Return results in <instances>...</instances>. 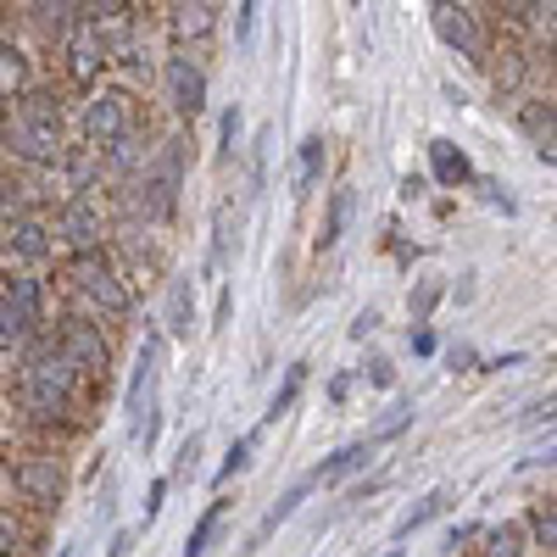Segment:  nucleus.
Listing matches in <instances>:
<instances>
[{"label": "nucleus", "mask_w": 557, "mask_h": 557, "mask_svg": "<svg viewBox=\"0 0 557 557\" xmlns=\"http://www.w3.org/2000/svg\"><path fill=\"white\" fill-rule=\"evenodd\" d=\"M73 385H78V368L67 362V351L45 346L23 368V407L39 418V424H57V418L67 412V401H73Z\"/></svg>", "instance_id": "1"}, {"label": "nucleus", "mask_w": 557, "mask_h": 557, "mask_svg": "<svg viewBox=\"0 0 557 557\" xmlns=\"http://www.w3.org/2000/svg\"><path fill=\"white\" fill-rule=\"evenodd\" d=\"M7 146L23 157V162H39V168H57L62 162V112L45 101V96H28L12 117H7Z\"/></svg>", "instance_id": "2"}, {"label": "nucleus", "mask_w": 557, "mask_h": 557, "mask_svg": "<svg viewBox=\"0 0 557 557\" xmlns=\"http://www.w3.org/2000/svg\"><path fill=\"white\" fill-rule=\"evenodd\" d=\"M62 273H67V285H73L84 301H96L101 312H128V285L117 278V268H112V257H107L101 246L73 251V257L62 262Z\"/></svg>", "instance_id": "3"}, {"label": "nucleus", "mask_w": 557, "mask_h": 557, "mask_svg": "<svg viewBox=\"0 0 557 557\" xmlns=\"http://www.w3.org/2000/svg\"><path fill=\"white\" fill-rule=\"evenodd\" d=\"M157 362H162V335L151 330L146 346H139V362H134V380H128V396H123V412H128V435L151 451L157 441Z\"/></svg>", "instance_id": "4"}, {"label": "nucleus", "mask_w": 557, "mask_h": 557, "mask_svg": "<svg viewBox=\"0 0 557 557\" xmlns=\"http://www.w3.org/2000/svg\"><path fill=\"white\" fill-rule=\"evenodd\" d=\"M139 123L134 112V96L128 89H96L84 107V134H89V146H117V139H128Z\"/></svg>", "instance_id": "5"}, {"label": "nucleus", "mask_w": 557, "mask_h": 557, "mask_svg": "<svg viewBox=\"0 0 557 557\" xmlns=\"http://www.w3.org/2000/svg\"><path fill=\"white\" fill-rule=\"evenodd\" d=\"M430 23H435L441 45H451L457 57L485 62V39H480V23H474V12L462 7V0H435V7H430Z\"/></svg>", "instance_id": "6"}, {"label": "nucleus", "mask_w": 557, "mask_h": 557, "mask_svg": "<svg viewBox=\"0 0 557 557\" xmlns=\"http://www.w3.org/2000/svg\"><path fill=\"white\" fill-rule=\"evenodd\" d=\"M101 67H107L101 34H96V23H89V17H78V23L67 28V78H73L78 89H96Z\"/></svg>", "instance_id": "7"}, {"label": "nucleus", "mask_w": 557, "mask_h": 557, "mask_svg": "<svg viewBox=\"0 0 557 557\" xmlns=\"http://www.w3.org/2000/svg\"><path fill=\"white\" fill-rule=\"evenodd\" d=\"M57 346L67 351V362L78 368V374H89V380H107V368H112V346H107L96 330H89V323H67Z\"/></svg>", "instance_id": "8"}, {"label": "nucleus", "mask_w": 557, "mask_h": 557, "mask_svg": "<svg viewBox=\"0 0 557 557\" xmlns=\"http://www.w3.org/2000/svg\"><path fill=\"white\" fill-rule=\"evenodd\" d=\"M12 485L34 507H57L62 502V469H57V457H23L17 469H12Z\"/></svg>", "instance_id": "9"}, {"label": "nucleus", "mask_w": 557, "mask_h": 557, "mask_svg": "<svg viewBox=\"0 0 557 557\" xmlns=\"http://www.w3.org/2000/svg\"><path fill=\"white\" fill-rule=\"evenodd\" d=\"M168 96L184 117H201L207 112V73L190 62V57H173L168 62Z\"/></svg>", "instance_id": "10"}, {"label": "nucleus", "mask_w": 557, "mask_h": 557, "mask_svg": "<svg viewBox=\"0 0 557 557\" xmlns=\"http://www.w3.org/2000/svg\"><path fill=\"white\" fill-rule=\"evenodd\" d=\"M62 235L73 240V251H84V246H101V235H107V218H101V201H89V196H78L67 212H62Z\"/></svg>", "instance_id": "11"}, {"label": "nucleus", "mask_w": 557, "mask_h": 557, "mask_svg": "<svg viewBox=\"0 0 557 557\" xmlns=\"http://www.w3.org/2000/svg\"><path fill=\"white\" fill-rule=\"evenodd\" d=\"M7 257H17V262H45V257H51V228L34 223V218H12V223H7Z\"/></svg>", "instance_id": "12"}, {"label": "nucleus", "mask_w": 557, "mask_h": 557, "mask_svg": "<svg viewBox=\"0 0 557 557\" xmlns=\"http://www.w3.org/2000/svg\"><path fill=\"white\" fill-rule=\"evenodd\" d=\"M39 323L45 318H34L23 301H12L7 290H0V346H28L39 335Z\"/></svg>", "instance_id": "13"}, {"label": "nucleus", "mask_w": 557, "mask_h": 557, "mask_svg": "<svg viewBox=\"0 0 557 557\" xmlns=\"http://www.w3.org/2000/svg\"><path fill=\"white\" fill-rule=\"evenodd\" d=\"M368 457H374V441H357V446H341L330 462H318V469H312V485H341L346 474H357L362 469V462Z\"/></svg>", "instance_id": "14"}, {"label": "nucleus", "mask_w": 557, "mask_h": 557, "mask_svg": "<svg viewBox=\"0 0 557 557\" xmlns=\"http://www.w3.org/2000/svg\"><path fill=\"white\" fill-rule=\"evenodd\" d=\"M307 491H312V474H307V480H296V485H290L285 496H278V507H273V513H268V519H262V524L251 530V546H246V552H257V546H262V541H268V535H273L278 524H285V519H296V507L307 502Z\"/></svg>", "instance_id": "15"}, {"label": "nucleus", "mask_w": 557, "mask_h": 557, "mask_svg": "<svg viewBox=\"0 0 557 557\" xmlns=\"http://www.w3.org/2000/svg\"><path fill=\"white\" fill-rule=\"evenodd\" d=\"M28 89V57L12 39H0V101H17Z\"/></svg>", "instance_id": "16"}, {"label": "nucleus", "mask_w": 557, "mask_h": 557, "mask_svg": "<svg viewBox=\"0 0 557 557\" xmlns=\"http://www.w3.org/2000/svg\"><path fill=\"white\" fill-rule=\"evenodd\" d=\"M430 168H435L441 184H469V157H462L451 139H435L430 146Z\"/></svg>", "instance_id": "17"}, {"label": "nucleus", "mask_w": 557, "mask_h": 557, "mask_svg": "<svg viewBox=\"0 0 557 557\" xmlns=\"http://www.w3.org/2000/svg\"><path fill=\"white\" fill-rule=\"evenodd\" d=\"M446 502H451V491H430L424 502L412 507V513H401V519H396V530H391V535H396V541H407L412 530H424L430 519H441V513H446Z\"/></svg>", "instance_id": "18"}, {"label": "nucleus", "mask_w": 557, "mask_h": 557, "mask_svg": "<svg viewBox=\"0 0 557 557\" xmlns=\"http://www.w3.org/2000/svg\"><path fill=\"white\" fill-rule=\"evenodd\" d=\"M480 557H524V530L519 524H491V530H480Z\"/></svg>", "instance_id": "19"}, {"label": "nucleus", "mask_w": 557, "mask_h": 557, "mask_svg": "<svg viewBox=\"0 0 557 557\" xmlns=\"http://www.w3.org/2000/svg\"><path fill=\"white\" fill-rule=\"evenodd\" d=\"M519 123H524V134L535 139V151H541V162H552V107H546V101H530Z\"/></svg>", "instance_id": "20"}, {"label": "nucleus", "mask_w": 557, "mask_h": 557, "mask_svg": "<svg viewBox=\"0 0 557 557\" xmlns=\"http://www.w3.org/2000/svg\"><path fill=\"white\" fill-rule=\"evenodd\" d=\"M223 513H228V502H212L207 513L196 519V530H190V541H184V557H207V546H212V535H218V524H223Z\"/></svg>", "instance_id": "21"}, {"label": "nucleus", "mask_w": 557, "mask_h": 557, "mask_svg": "<svg viewBox=\"0 0 557 557\" xmlns=\"http://www.w3.org/2000/svg\"><path fill=\"white\" fill-rule=\"evenodd\" d=\"M346 218H351V190H335V196H330V218H323V235H318V251L341 246V235H346Z\"/></svg>", "instance_id": "22"}, {"label": "nucleus", "mask_w": 557, "mask_h": 557, "mask_svg": "<svg viewBox=\"0 0 557 557\" xmlns=\"http://www.w3.org/2000/svg\"><path fill=\"white\" fill-rule=\"evenodd\" d=\"M301 380H307V362H296V368H290V380L278 385V391H273V401H268V412H262V430H268V424H278V418H285V407L296 401Z\"/></svg>", "instance_id": "23"}, {"label": "nucleus", "mask_w": 557, "mask_h": 557, "mask_svg": "<svg viewBox=\"0 0 557 557\" xmlns=\"http://www.w3.org/2000/svg\"><path fill=\"white\" fill-rule=\"evenodd\" d=\"M190 318H196V296H190V285H173V301H168V330H173V335H190Z\"/></svg>", "instance_id": "24"}, {"label": "nucleus", "mask_w": 557, "mask_h": 557, "mask_svg": "<svg viewBox=\"0 0 557 557\" xmlns=\"http://www.w3.org/2000/svg\"><path fill=\"white\" fill-rule=\"evenodd\" d=\"M318 173H323V134H312V139H301V190H312L318 184Z\"/></svg>", "instance_id": "25"}, {"label": "nucleus", "mask_w": 557, "mask_h": 557, "mask_svg": "<svg viewBox=\"0 0 557 557\" xmlns=\"http://www.w3.org/2000/svg\"><path fill=\"white\" fill-rule=\"evenodd\" d=\"M257 441H262V430H251V435H240L235 446H228V462L218 469V485H223V480H235V474L246 469V462H251V446H257Z\"/></svg>", "instance_id": "26"}, {"label": "nucleus", "mask_w": 557, "mask_h": 557, "mask_svg": "<svg viewBox=\"0 0 557 557\" xmlns=\"http://www.w3.org/2000/svg\"><path fill=\"white\" fill-rule=\"evenodd\" d=\"M530 535H535V546H546V552H552V541H557V524H552V502H535V507H530Z\"/></svg>", "instance_id": "27"}, {"label": "nucleus", "mask_w": 557, "mask_h": 557, "mask_svg": "<svg viewBox=\"0 0 557 557\" xmlns=\"http://www.w3.org/2000/svg\"><path fill=\"white\" fill-rule=\"evenodd\" d=\"M12 218H23V184L12 173H0V223H12Z\"/></svg>", "instance_id": "28"}, {"label": "nucleus", "mask_w": 557, "mask_h": 557, "mask_svg": "<svg viewBox=\"0 0 557 557\" xmlns=\"http://www.w3.org/2000/svg\"><path fill=\"white\" fill-rule=\"evenodd\" d=\"M7 296H12V301H23L34 318H45V296H39V285H34V278H12V285H7Z\"/></svg>", "instance_id": "29"}, {"label": "nucleus", "mask_w": 557, "mask_h": 557, "mask_svg": "<svg viewBox=\"0 0 557 557\" xmlns=\"http://www.w3.org/2000/svg\"><path fill=\"white\" fill-rule=\"evenodd\" d=\"M235 151H240V107L223 112V157H235Z\"/></svg>", "instance_id": "30"}, {"label": "nucleus", "mask_w": 557, "mask_h": 557, "mask_svg": "<svg viewBox=\"0 0 557 557\" xmlns=\"http://www.w3.org/2000/svg\"><path fill=\"white\" fill-rule=\"evenodd\" d=\"M251 28H257V0H240V45H251Z\"/></svg>", "instance_id": "31"}, {"label": "nucleus", "mask_w": 557, "mask_h": 557, "mask_svg": "<svg viewBox=\"0 0 557 557\" xmlns=\"http://www.w3.org/2000/svg\"><path fill=\"white\" fill-rule=\"evenodd\" d=\"M12 546H17V524L12 513H0V557H12Z\"/></svg>", "instance_id": "32"}, {"label": "nucleus", "mask_w": 557, "mask_h": 557, "mask_svg": "<svg viewBox=\"0 0 557 557\" xmlns=\"http://www.w3.org/2000/svg\"><path fill=\"white\" fill-rule=\"evenodd\" d=\"M368 368H374V385H380V391H391V385H396V374H391V362H385V357H374Z\"/></svg>", "instance_id": "33"}, {"label": "nucleus", "mask_w": 557, "mask_h": 557, "mask_svg": "<svg viewBox=\"0 0 557 557\" xmlns=\"http://www.w3.org/2000/svg\"><path fill=\"white\" fill-rule=\"evenodd\" d=\"M162 496H168V480H157V485H151V502H146V524L162 513Z\"/></svg>", "instance_id": "34"}, {"label": "nucleus", "mask_w": 557, "mask_h": 557, "mask_svg": "<svg viewBox=\"0 0 557 557\" xmlns=\"http://www.w3.org/2000/svg\"><path fill=\"white\" fill-rule=\"evenodd\" d=\"M128 546H134V530H117V535H112V552H107V557H128Z\"/></svg>", "instance_id": "35"}, {"label": "nucleus", "mask_w": 557, "mask_h": 557, "mask_svg": "<svg viewBox=\"0 0 557 557\" xmlns=\"http://www.w3.org/2000/svg\"><path fill=\"white\" fill-rule=\"evenodd\" d=\"M412 351H418V357H430V351H435V335H430V330H418V335H412Z\"/></svg>", "instance_id": "36"}, {"label": "nucleus", "mask_w": 557, "mask_h": 557, "mask_svg": "<svg viewBox=\"0 0 557 557\" xmlns=\"http://www.w3.org/2000/svg\"><path fill=\"white\" fill-rule=\"evenodd\" d=\"M474 535H480V524H457V530H451V541H446V546H462V541H474Z\"/></svg>", "instance_id": "37"}, {"label": "nucleus", "mask_w": 557, "mask_h": 557, "mask_svg": "<svg viewBox=\"0 0 557 557\" xmlns=\"http://www.w3.org/2000/svg\"><path fill=\"white\" fill-rule=\"evenodd\" d=\"M496 7H502V12H524V7H530V0H496Z\"/></svg>", "instance_id": "38"}, {"label": "nucleus", "mask_w": 557, "mask_h": 557, "mask_svg": "<svg viewBox=\"0 0 557 557\" xmlns=\"http://www.w3.org/2000/svg\"><path fill=\"white\" fill-rule=\"evenodd\" d=\"M57 557H73V546H62V552H57Z\"/></svg>", "instance_id": "39"}, {"label": "nucleus", "mask_w": 557, "mask_h": 557, "mask_svg": "<svg viewBox=\"0 0 557 557\" xmlns=\"http://www.w3.org/2000/svg\"><path fill=\"white\" fill-rule=\"evenodd\" d=\"M351 7H362V0H351Z\"/></svg>", "instance_id": "40"}, {"label": "nucleus", "mask_w": 557, "mask_h": 557, "mask_svg": "<svg viewBox=\"0 0 557 557\" xmlns=\"http://www.w3.org/2000/svg\"><path fill=\"white\" fill-rule=\"evenodd\" d=\"M0 480H7V469H0Z\"/></svg>", "instance_id": "41"}]
</instances>
